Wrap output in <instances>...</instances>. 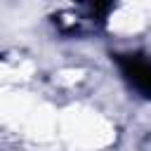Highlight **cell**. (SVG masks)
<instances>
[{"label":"cell","mask_w":151,"mask_h":151,"mask_svg":"<svg viewBox=\"0 0 151 151\" xmlns=\"http://www.w3.org/2000/svg\"><path fill=\"white\" fill-rule=\"evenodd\" d=\"M123 68H125L127 78L134 83V87L151 97V64L144 59H125Z\"/></svg>","instance_id":"cell-1"}]
</instances>
